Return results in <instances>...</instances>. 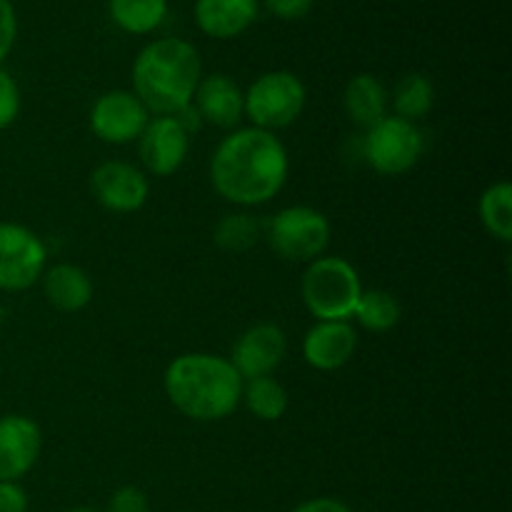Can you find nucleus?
<instances>
[{"mask_svg":"<svg viewBox=\"0 0 512 512\" xmlns=\"http://www.w3.org/2000/svg\"><path fill=\"white\" fill-rule=\"evenodd\" d=\"M290 173L285 145L260 128H240L220 140L210 160V180L220 198L240 208L273 200Z\"/></svg>","mask_w":512,"mask_h":512,"instance_id":"f257e3e1","label":"nucleus"},{"mask_svg":"<svg viewBox=\"0 0 512 512\" xmlns=\"http://www.w3.org/2000/svg\"><path fill=\"white\" fill-rule=\"evenodd\" d=\"M243 383L228 358L213 353H185L163 375L165 395L178 413L198 423H215L235 413Z\"/></svg>","mask_w":512,"mask_h":512,"instance_id":"f03ea898","label":"nucleus"},{"mask_svg":"<svg viewBox=\"0 0 512 512\" xmlns=\"http://www.w3.org/2000/svg\"><path fill=\"white\" fill-rule=\"evenodd\" d=\"M203 78V63L193 43L158 38L145 45L133 63V93L155 115H178L193 105Z\"/></svg>","mask_w":512,"mask_h":512,"instance_id":"7ed1b4c3","label":"nucleus"},{"mask_svg":"<svg viewBox=\"0 0 512 512\" xmlns=\"http://www.w3.org/2000/svg\"><path fill=\"white\" fill-rule=\"evenodd\" d=\"M363 285L360 275L345 258H318L308 263L300 295L308 313L318 320H348L358 305Z\"/></svg>","mask_w":512,"mask_h":512,"instance_id":"20e7f679","label":"nucleus"},{"mask_svg":"<svg viewBox=\"0 0 512 512\" xmlns=\"http://www.w3.org/2000/svg\"><path fill=\"white\" fill-rule=\"evenodd\" d=\"M330 220L308 205H290L270 218L265 238L278 258L290 263H313L330 245Z\"/></svg>","mask_w":512,"mask_h":512,"instance_id":"39448f33","label":"nucleus"},{"mask_svg":"<svg viewBox=\"0 0 512 512\" xmlns=\"http://www.w3.org/2000/svg\"><path fill=\"white\" fill-rule=\"evenodd\" d=\"M243 98L245 115L253 120V128L273 133V130L288 128L300 118L308 90L303 80L290 70H270L253 80Z\"/></svg>","mask_w":512,"mask_h":512,"instance_id":"423d86ee","label":"nucleus"},{"mask_svg":"<svg viewBox=\"0 0 512 512\" xmlns=\"http://www.w3.org/2000/svg\"><path fill=\"white\" fill-rule=\"evenodd\" d=\"M425 153V138L420 128L398 115H385L368 128L363 140V155L370 168L380 175H403L418 165Z\"/></svg>","mask_w":512,"mask_h":512,"instance_id":"0eeeda50","label":"nucleus"},{"mask_svg":"<svg viewBox=\"0 0 512 512\" xmlns=\"http://www.w3.org/2000/svg\"><path fill=\"white\" fill-rule=\"evenodd\" d=\"M45 250L43 240L30 228L18 223H0V290L20 293L43 278Z\"/></svg>","mask_w":512,"mask_h":512,"instance_id":"6e6552de","label":"nucleus"},{"mask_svg":"<svg viewBox=\"0 0 512 512\" xmlns=\"http://www.w3.org/2000/svg\"><path fill=\"white\" fill-rule=\"evenodd\" d=\"M150 123V113L130 90H110L95 100L90 110V130L110 145L133 143Z\"/></svg>","mask_w":512,"mask_h":512,"instance_id":"1a4fd4ad","label":"nucleus"},{"mask_svg":"<svg viewBox=\"0 0 512 512\" xmlns=\"http://www.w3.org/2000/svg\"><path fill=\"white\" fill-rule=\"evenodd\" d=\"M90 190L105 210L125 215L135 213L148 203L150 183L135 165L123 163V160H108L93 170Z\"/></svg>","mask_w":512,"mask_h":512,"instance_id":"9d476101","label":"nucleus"},{"mask_svg":"<svg viewBox=\"0 0 512 512\" xmlns=\"http://www.w3.org/2000/svg\"><path fill=\"white\" fill-rule=\"evenodd\" d=\"M138 150L148 173L168 178L178 173L188 158L190 133L175 115H158L145 125L143 135L138 138Z\"/></svg>","mask_w":512,"mask_h":512,"instance_id":"9b49d317","label":"nucleus"},{"mask_svg":"<svg viewBox=\"0 0 512 512\" xmlns=\"http://www.w3.org/2000/svg\"><path fill=\"white\" fill-rule=\"evenodd\" d=\"M288 353V335L275 323H258L245 330L233 345L230 363L243 380L273 375Z\"/></svg>","mask_w":512,"mask_h":512,"instance_id":"f8f14e48","label":"nucleus"},{"mask_svg":"<svg viewBox=\"0 0 512 512\" xmlns=\"http://www.w3.org/2000/svg\"><path fill=\"white\" fill-rule=\"evenodd\" d=\"M43 448V435L35 420L25 415L0 418V480L18 483L35 468Z\"/></svg>","mask_w":512,"mask_h":512,"instance_id":"ddd939ff","label":"nucleus"},{"mask_svg":"<svg viewBox=\"0 0 512 512\" xmlns=\"http://www.w3.org/2000/svg\"><path fill=\"white\" fill-rule=\"evenodd\" d=\"M355 348H358V333L348 320H318L305 333L303 358L310 368L330 373L348 365Z\"/></svg>","mask_w":512,"mask_h":512,"instance_id":"4468645a","label":"nucleus"},{"mask_svg":"<svg viewBox=\"0 0 512 512\" xmlns=\"http://www.w3.org/2000/svg\"><path fill=\"white\" fill-rule=\"evenodd\" d=\"M193 108L200 120L215 125V128L230 130L240 123L245 115V98L240 85L230 75L213 73L200 78L193 95Z\"/></svg>","mask_w":512,"mask_h":512,"instance_id":"2eb2a0df","label":"nucleus"},{"mask_svg":"<svg viewBox=\"0 0 512 512\" xmlns=\"http://www.w3.org/2000/svg\"><path fill=\"white\" fill-rule=\"evenodd\" d=\"M260 0H195V23L215 40L243 35L258 20Z\"/></svg>","mask_w":512,"mask_h":512,"instance_id":"dca6fc26","label":"nucleus"},{"mask_svg":"<svg viewBox=\"0 0 512 512\" xmlns=\"http://www.w3.org/2000/svg\"><path fill=\"white\" fill-rule=\"evenodd\" d=\"M45 300L60 313H78L93 300V280L73 263H58L43 273Z\"/></svg>","mask_w":512,"mask_h":512,"instance_id":"f3484780","label":"nucleus"},{"mask_svg":"<svg viewBox=\"0 0 512 512\" xmlns=\"http://www.w3.org/2000/svg\"><path fill=\"white\" fill-rule=\"evenodd\" d=\"M390 95L385 85L375 75L360 73L345 83L343 90V108L345 115L360 128H373L375 123L388 115Z\"/></svg>","mask_w":512,"mask_h":512,"instance_id":"a211bd4d","label":"nucleus"},{"mask_svg":"<svg viewBox=\"0 0 512 512\" xmlns=\"http://www.w3.org/2000/svg\"><path fill=\"white\" fill-rule=\"evenodd\" d=\"M113 23L130 35H148L168 15V0H108Z\"/></svg>","mask_w":512,"mask_h":512,"instance_id":"6ab92c4d","label":"nucleus"},{"mask_svg":"<svg viewBox=\"0 0 512 512\" xmlns=\"http://www.w3.org/2000/svg\"><path fill=\"white\" fill-rule=\"evenodd\" d=\"M480 223L495 240L508 245L512 240V185L508 180L488 185L478 203Z\"/></svg>","mask_w":512,"mask_h":512,"instance_id":"aec40b11","label":"nucleus"},{"mask_svg":"<svg viewBox=\"0 0 512 512\" xmlns=\"http://www.w3.org/2000/svg\"><path fill=\"white\" fill-rule=\"evenodd\" d=\"M250 413L265 423H275L283 418L290 408L288 390L273 378V375H263V378L245 380L243 383V398Z\"/></svg>","mask_w":512,"mask_h":512,"instance_id":"412c9836","label":"nucleus"},{"mask_svg":"<svg viewBox=\"0 0 512 512\" xmlns=\"http://www.w3.org/2000/svg\"><path fill=\"white\" fill-rule=\"evenodd\" d=\"M353 318L370 333H388L400 323L403 308H400V300L388 290H363Z\"/></svg>","mask_w":512,"mask_h":512,"instance_id":"4be33fe9","label":"nucleus"},{"mask_svg":"<svg viewBox=\"0 0 512 512\" xmlns=\"http://www.w3.org/2000/svg\"><path fill=\"white\" fill-rule=\"evenodd\" d=\"M435 88L433 80L425 78L423 73H408L398 80L393 90V108L395 115L403 120H423L433 110Z\"/></svg>","mask_w":512,"mask_h":512,"instance_id":"5701e85b","label":"nucleus"},{"mask_svg":"<svg viewBox=\"0 0 512 512\" xmlns=\"http://www.w3.org/2000/svg\"><path fill=\"white\" fill-rule=\"evenodd\" d=\"M215 243L228 253H245L260 238V223L248 213H228L215 225Z\"/></svg>","mask_w":512,"mask_h":512,"instance_id":"b1692460","label":"nucleus"},{"mask_svg":"<svg viewBox=\"0 0 512 512\" xmlns=\"http://www.w3.org/2000/svg\"><path fill=\"white\" fill-rule=\"evenodd\" d=\"M20 113V88L8 70L0 68V130L10 128Z\"/></svg>","mask_w":512,"mask_h":512,"instance_id":"393cba45","label":"nucleus"},{"mask_svg":"<svg viewBox=\"0 0 512 512\" xmlns=\"http://www.w3.org/2000/svg\"><path fill=\"white\" fill-rule=\"evenodd\" d=\"M108 512H150V500L145 490L135 485H123L108 500Z\"/></svg>","mask_w":512,"mask_h":512,"instance_id":"a878e982","label":"nucleus"},{"mask_svg":"<svg viewBox=\"0 0 512 512\" xmlns=\"http://www.w3.org/2000/svg\"><path fill=\"white\" fill-rule=\"evenodd\" d=\"M15 38H18V15L13 0H0V63L10 55Z\"/></svg>","mask_w":512,"mask_h":512,"instance_id":"bb28decb","label":"nucleus"},{"mask_svg":"<svg viewBox=\"0 0 512 512\" xmlns=\"http://www.w3.org/2000/svg\"><path fill=\"white\" fill-rule=\"evenodd\" d=\"M315 0H263L265 8L280 20H300L313 10Z\"/></svg>","mask_w":512,"mask_h":512,"instance_id":"cd10ccee","label":"nucleus"},{"mask_svg":"<svg viewBox=\"0 0 512 512\" xmlns=\"http://www.w3.org/2000/svg\"><path fill=\"white\" fill-rule=\"evenodd\" d=\"M28 493L18 483L0 480V512H28Z\"/></svg>","mask_w":512,"mask_h":512,"instance_id":"c85d7f7f","label":"nucleus"},{"mask_svg":"<svg viewBox=\"0 0 512 512\" xmlns=\"http://www.w3.org/2000/svg\"><path fill=\"white\" fill-rule=\"evenodd\" d=\"M293 512H353V508L338 498H313L300 503Z\"/></svg>","mask_w":512,"mask_h":512,"instance_id":"c756f323","label":"nucleus"},{"mask_svg":"<svg viewBox=\"0 0 512 512\" xmlns=\"http://www.w3.org/2000/svg\"><path fill=\"white\" fill-rule=\"evenodd\" d=\"M65 512H98V510H93V508H83V505H80V508H70V510H65Z\"/></svg>","mask_w":512,"mask_h":512,"instance_id":"7c9ffc66","label":"nucleus"}]
</instances>
